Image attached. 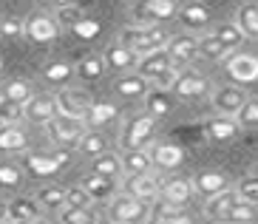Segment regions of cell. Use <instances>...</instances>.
Instances as JSON below:
<instances>
[{
	"label": "cell",
	"instance_id": "6da1fadb",
	"mask_svg": "<svg viewBox=\"0 0 258 224\" xmlns=\"http://www.w3.org/2000/svg\"><path fill=\"white\" fill-rule=\"evenodd\" d=\"M167 37L170 34L162 29L159 23H153V26H128V29H122L116 43L131 48L137 57H142V54H151L156 48H165Z\"/></svg>",
	"mask_w": 258,
	"mask_h": 224
},
{
	"label": "cell",
	"instance_id": "7a4b0ae2",
	"mask_svg": "<svg viewBox=\"0 0 258 224\" xmlns=\"http://www.w3.org/2000/svg\"><path fill=\"white\" fill-rule=\"evenodd\" d=\"M179 3L176 0H137V6L131 9V26H153L176 17Z\"/></svg>",
	"mask_w": 258,
	"mask_h": 224
},
{
	"label": "cell",
	"instance_id": "3957f363",
	"mask_svg": "<svg viewBox=\"0 0 258 224\" xmlns=\"http://www.w3.org/2000/svg\"><path fill=\"white\" fill-rule=\"evenodd\" d=\"M46 134H48V139H51V145L71 150V148H77L80 136L85 134V122L74 120V117H62V114H57V117H51V120L46 122Z\"/></svg>",
	"mask_w": 258,
	"mask_h": 224
},
{
	"label": "cell",
	"instance_id": "277c9868",
	"mask_svg": "<svg viewBox=\"0 0 258 224\" xmlns=\"http://www.w3.org/2000/svg\"><path fill=\"white\" fill-rule=\"evenodd\" d=\"M153 131H156V120H153V117H148V114H137V117L125 120V125H122V134H119L122 150L145 148V145L153 139Z\"/></svg>",
	"mask_w": 258,
	"mask_h": 224
},
{
	"label": "cell",
	"instance_id": "5b68a950",
	"mask_svg": "<svg viewBox=\"0 0 258 224\" xmlns=\"http://www.w3.org/2000/svg\"><path fill=\"white\" fill-rule=\"evenodd\" d=\"M108 218L114 224H139L142 218H148V204L131 193L111 196V202H108Z\"/></svg>",
	"mask_w": 258,
	"mask_h": 224
},
{
	"label": "cell",
	"instance_id": "8992f818",
	"mask_svg": "<svg viewBox=\"0 0 258 224\" xmlns=\"http://www.w3.org/2000/svg\"><path fill=\"white\" fill-rule=\"evenodd\" d=\"M170 94H173V99H202L210 94V82L193 68H179L170 82Z\"/></svg>",
	"mask_w": 258,
	"mask_h": 224
},
{
	"label": "cell",
	"instance_id": "52a82bcc",
	"mask_svg": "<svg viewBox=\"0 0 258 224\" xmlns=\"http://www.w3.org/2000/svg\"><path fill=\"white\" fill-rule=\"evenodd\" d=\"M69 162H71L69 148H57V153H29L23 159L26 171L31 176H54V173H60Z\"/></svg>",
	"mask_w": 258,
	"mask_h": 224
},
{
	"label": "cell",
	"instance_id": "ba28073f",
	"mask_svg": "<svg viewBox=\"0 0 258 224\" xmlns=\"http://www.w3.org/2000/svg\"><path fill=\"white\" fill-rule=\"evenodd\" d=\"M23 34L31 40V43H54V40L60 37V26L54 23L51 15L46 12H31L29 17L23 20Z\"/></svg>",
	"mask_w": 258,
	"mask_h": 224
},
{
	"label": "cell",
	"instance_id": "9c48e42d",
	"mask_svg": "<svg viewBox=\"0 0 258 224\" xmlns=\"http://www.w3.org/2000/svg\"><path fill=\"white\" fill-rule=\"evenodd\" d=\"M54 102H57V114L62 117H74V120H83L88 105L94 102L88 91H74V88H62L54 94Z\"/></svg>",
	"mask_w": 258,
	"mask_h": 224
},
{
	"label": "cell",
	"instance_id": "30bf717a",
	"mask_svg": "<svg viewBox=\"0 0 258 224\" xmlns=\"http://www.w3.org/2000/svg\"><path fill=\"white\" fill-rule=\"evenodd\" d=\"M165 51L173 68H187L196 63V37L193 34H173V37H167Z\"/></svg>",
	"mask_w": 258,
	"mask_h": 224
},
{
	"label": "cell",
	"instance_id": "8fae6325",
	"mask_svg": "<svg viewBox=\"0 0 258 224\" xmlns=\"http://www.w3.org/2000/svg\"><path fill=\"white\" fill-rule=\"evenodd\" d=\"M224 71H227V77L233 82H238V85H250V82L258 80V60L255 54H233L227 63H224Z\"/></svg>",
	"mask_w": 258,
	"mask_h": 224
},
{
	"label": "cell",
	"instance_id": "7c38bea8",
	"mask_svg": "<svg viewBox=\"0 0 258 224\" xmlns=\"http://www.w3.org/2000/svg\"><path fill=\"white\" fill-rule=\"evenodd\" d=\"M137 74L142 77V80H148V82H153L156 77H162L165 71H170L173 68V63H170V57H167V51L165 48H156V51H151V54H142V57H137ZM179 71V68H176Z\"/></svg>",
	"mask_w": 258,
	"mask_h": 224
},
{
	"label": "cell",
	"instance_id": "4fadbf2b",
	"mask_svg": "<svg viewBox=\"0 0 258 224\" xmlns=\"http://www.w3.org/2000/svg\"><path fill=\"white\" fill-rule=\"evenodd\" d=\"M159 199L167 204H176V207H187L190 199H193V185L184 176H176V179H162L159 185Z\"/></svg>",
	"mask_w": 258,
	"mask_h": 224
},
{
	"label": "cell",
	"instance_id": "5bb4252c",
	"mask_svg": "<svg viewBox=\"0 0 258 224\" xmlns=\"http://www.w3.org/2000/svg\"><path fill=\"white\" fill-rule=\"evenodd\" d=\"M51 117H57V102L51 94H31V99L23 105V120L34 125H46Z\"/></svg>",
	"mask_w": 258,
	"mask_h": 224
},
{
	"label": "cell",
	"instance_id": "9a60e30c",
	"mask_svg": "<svg viewBox=\"0 0 258 224\" xmlns=\"http://www.w3.org/2000/svg\"><path fill=\"white\" fill-rule=\"evenodd\" d=\"M213 108L221 114V117H235V111L244 105L247 94H244L238 85H219V88L213 91Z\"/></svg>",
	"mask_w": 258,
	"mask_h": 224
},
{
	"label": "cell",
	"instance_id": "2e32d148",
	"mask_svg": "<svg viewBox=\"0 0 258 224\" xmlns=\"http://www.w3.org/2000/svg\"><path fill=\"white\" fill-rule=\"evenodd\" d=\"M176 17H179V23L187 31H202L210 26V9L205 3H199V0H190V3L179 6L176 9Z\"/></svg>",
	"mask_w": 258,
	"mask_h": 224
},
{
	"label": "cell",
	"instance_id": "e0dca14e",
	"mask_svg": "<svg viewBox=\"0 0 258 224\" xmlns=\"http://www.w3.org/2000/svg\"><path fill=\"white\" fill-rule=\"evenodd\" d=\"M190 185H193V196H202V199H210V196L221 193V190H227L230 182L224 173L219 171H205L199 173L196 179H190Z\"/></svg>",
	"mask_w": 258,
	"mask_h": 224
},
{
	"label": "cell",
	"instance_id": "ac0fdd59",
	"mask_svg": "<svg viewBox=\"0 0 258 224\" xmlns=\"http://www.w3.org/2000/svg\"><path fill=\"white\" fill-rule=\"evenodd\" d=\"M238 131H241L238 122L233 117H221V114H216V117H210L205 122V134L213 142H233L235 136H238Z\"/></svg>",
	"mask_w": 258,
	"mask_h": 224
},
{
	"label": "cell",
	"instance_id": "d6986e66",
	"mask_svg": "<svg viewBox=\"0 0 258 224\" xmlns=\"http://www.w3.org/2000/svg\"><path fill=\"white\" fill-rule=\"evenodd\" d=\"M145 114L153 117V120H159V117H167V114L173 111V94L170 91H162V88H148L145 91Z\"/></svg>",
	"mask_w": 258,
	"mask_h": 224
},
{
	"label": "cell",
	"instance_id": "ffe728a7",
	"mask_svg": "<svg viewBox=\"0 0 258 224\" xmlns=\"http://www.w3.org/2000/svg\"><path fill=\"white\" fill-rule=\"evenodd\" d=\"M116 114H119V108L114 102H91L88 111H85V117H83V122L88 131H99V128L111 125L116 120Z\"/></svg>",
	"mask_w": 258,
	"mask_h": 224
},
{
	"label": "cell",
	"instance_id": "44dd1931",
	"mask_svg": "<svg viewBox=\"0 0 258 224\" xmlns=\"http://www.w3.org/2000/svg\"><path fill=\"white\" fill-rule=\"evenodd\" d=\"M159 185H162V179L148 171V173H139V176H131L128 193L142 199V202H151V199H159Z\"/></svg>",
	"mask_w": 258,
	"mask_h": 224
},
{
	"label": "cell",
	"instance_id": "7402d4cb",
	"mask_svg": "<svg viewBox=\"0 0 258 224\" xmlns=\"http://www.w3.org/2000/svg\"><path fill=\"white\" fill-rule=\"evenodd\" d=\"M29 148V134L23 125H0V153H23Z\"/></svg>",
	"mask_w": 258,
	"mask_h": 224
},
{
	"label": "cell",
	"instance_id": "603a6c76",
	"mask_svg": "<svg viewBox=\"0 0 258 224\" xmlns=\"http://www.w3.org/2000/svg\"><path fill=\"white\" fill-rule=\"evenodd\" d=\"M151 224H193V213L187 207H176V204H167L159 199L151 216Z\"/></svg>",
	"mask_w": 258,
	"mask_h": 224
},
{
	"label": "cell",
	"instance_id": "cb8c5ba5",
	"mask_svg": "<svg viewBox=\"0 0 258 224\" xmlns=\"http://www.w3.org/2000/svg\"><path fill=\"white\" fill-rule=\"evenodd\" d=\"M151 162L156 167H162V171H173V167H179L184 162V150L173 142H162L151 150Z\"/></svg>",
	"mask_w": 258,
	"mask_h": 224
},
{
	"label": "cell",
	"instance_id": "d4e9b609",
	"mask_svg": "<svg viewBox=\"0 0 258 224\" xmlns=\"http://www.w3.org/2000/svg\"><path fill=\"white\" fill-rule=\"evenodd\" d=\"M235 29L241 31L244 37L255 40L258 37V3L255 0H247V3H241L238 6V12H235Z\"/></svg>",
	"mask_w": 258,
	"mask_h": 224
},
{
	"label": "cell",
	"instance_id": "484cf974",
	"mask_svg": "<svg viewBox=\"0 0 258 224\" xmlns=\"http://www.w3.org/2000/svg\"><path fill=\"white\" fill-rule=\"evenodd\" d=\"M6 218L9 221H31V218H40V204L29 196H17L6 204Z\"/></svg>",
	"mask_w": 258,
	"mask_h": 224
},
{
	"label": "cell",
	"instance_id": "4316f807",
	"mask_svg": "<svg viewBox=\"0 0 258 224\" xmlns=\"http://www.w3.org/2000/svg\"><path fill=\"white\" fill-rule=\"evenodd\" d=\"M83 190L91 196V202H108L116 190V182L97 176V173H88V176H83Z\"/></svg>",
	"mask_w": 258,
	"mask_h": 224
},
{
	"label": "cell",
	"instance_id": "83f0119b",
	"mask_svg": "<svg viewBox=\"0 0 258 224\" xmlns=\"http://www.w3.org/2000/svg\"><path fill=\"white\" fill-rule=\"evenodd\" d=\"M153 167L151 162V150L145 148H137V150H125V156H122V173L125 176H139V173H148Z\"/></svg>",
	"mask_w": 258,
	"mask_h": 224
},
{
	"label": "cell",
	"instance_id": "f1b7e54d",
	"mask_svg": "<svg viewBox=\"0 0 258 224\" xmlns=\"http://www.w3.org/2000/svg\"><path fill=\"white\" fill-rule=\"evenodd\" d=\"M235 202H238L235 190H233V187H227V190H221V193H216V196H210V199H207L205 216L213 218V221H221V218H224V213H227Z\"/></svg>",
	"mask_w": 258,
	"mask_h": 224
},
{
	"label": "cell",
	"instance_id": "f546056e",
	"mask_svg": "<svg viewBox=\"0 0 258 224\" xmlns=\"http://www.w3.org/2000/svg\"><path fill=\"white\" fill-rule=\"evenodd\" d=\"M102 60H105V68H114V71H128V68L137 66V54L125 48V45L114 43L108 45V51L102 54Z\"/></svg>",
	"mask_w": 258,
	"mask_h": 224
},
{
	"label": "cell",
	"instance_id": "4dcf8cb0",
	"mask_svg": "<svg viewBox=\"0 0 258 224\" xmlns=\"http://www.w3.org/2000/svg\"><path fill=\"white\" fill-rule=\"evenodd\" d=\"M91 173L105 176V179H119L122 176V159L116 156L114 150H105V153H99V156L91 159Z\"/></svg>",
	"mask_w": 258,
	"mask_h": 224
},
{
	"label": "cell",
	"instance_id": "1f68e13d",
	"mask_svg": "<svg viewBox=\"0 0 258 224\" xmlns=\"http://www.w3.org/2000/svg\"><path fill=\"white\" fill-rule=\"evenodd\" d=\"M227 54L230 51L213 37V34H202V37H196V57H202V60L221 63V60H227Z\"/></svg>",
	"mask_w": 258,
	"mask_h": 224
},
{
	"label": "cell",
	"instance_id": "d6a6232c",
	"mask_svg": "<svg viewBox=\"0 0 258 224\" xmlns=\"http://www.w3.org/2000/svg\"><path fill=\"white\" fill-rule=\"evenodd\" d=\"M114 91L125 99H139V97H145V91H148V80H142L139 74H125V77L116 80Z\"/></svg>",
	"mask_w": 258,
	"mask_h": 224
},
{
	"label": "cell",
	"instance_id": "836d02e7",
	"mask_svg": "<svg viewBox=\"0 0 258 224\" xmlns=\"http://www.w3.org/2000/svg\"><path fill=\"white\" fill-rule=\"evenodd\" d=\"M77 150H80L83 156L94 159V156H99V153L108 150V139L99 134V131H88V128H85V134L80 136V142H77Z\"/></svg>",
	"mask_w": 258,
	"mask_h": 224
},
{
	"label": "cell",
	"instance_id": "e575fe53",
	"mask_svg": "<svg viewBox=\"0 0 258 224\" xmlns=\"http://www.w3.org/2000/svg\"><path fill=\"white\" fill-rule=\"evenodd\" d=\"M34 94L29 80H12L0 88V99H9V102H17V105H26Z\"/></svg>",
	"mask_w": 258,
	"mask_h": 224
},
{
	"label": "cell",
	"instance_id": "d590c367",
	"mask_svg": "<svg viewBox=\"0 0 258 224\" xmlns=\"http://www.w3.org/2000/svg\"><path fill=\"white\" fill-rule=\"evenodd\" d=\"M210 34L219 40L227 51H235V48L244 43V34L235 29V23H219V26H216V31H210Z\"/></svg>",
	"mask_w": 258,
	"mask_h": 224
},
{
	"label": "cell",
	"instance_id": "8d00e7d4",
	"mask_svg": "<svg viewBox=\"0 0 258 224\" xmlns=\"http://www.w3.org/2000/svg\"><path fill=\"white\" fill-rule=\"evenodd\" d=\"M252 221H255V204L241 202V199H238V202L224 213V218H221V224H252Z\"/></svg>",
	"mask_w": 258,
	"mask_h": 224
},
{
	"label": "cell",
	"instance_id": "74e56055",
	"mask_svg": "<svg viewBox=\"0 0 258 224\" xmlns=\"http://www.w3.org/2000/svg\"><path fill=\"white\" fill-rule=\"evenodd\" d=\"M102 74H105V60H102V57H97V54L85 57V60H80V66H77V77H80L83 82H97Z\"/></svg>",
	"mask_w": 258,
	"mask_h": 224
},
{
	"label": "cell",
	"instance_id": "f35d334b",
	"mask_svg": "<svg viewBox=\"0 0 258 224\" xmlns=\"http://www.w3.org/2000/svg\"><path fill=\"white\" fill-rule=\"evenodd\" d=\"M34 202H37L40 207H46V210H62L66 207V196H62V187L46 185V187H40L37 190Z\"/></svg>",
	"mask_w": 258,
	"mask_h": 224
},
{
	"label": "cell",
	"instance_id": "ab89813d",
	"mask_svg": "<svg viewBox=\"0 0 258 224\" xmlns=\"http://www.w3.org/2000/svg\"><path fill=\"white\" fill-rule=\"evenodd\" d=\"M60 224H99V216L91 207H62Z\"/></svg>",
	"mask_w": 258,
	"mask_h": 224
},
{
	"label": "cell",
	"instance_id": "60d3db41",
	"mask_svg": "<svg viewBox=\"0 0 258 224\" xmlns=\"http://www.w3.org/2000/svg\"><path fill=\"white\" fill-rule=\"evenodd\" d=\"M233 120L238 122V128H244V131H252V128L258 125V99H255V97H247V99H244V105L235 111Z\"/></svg>",
	"mask_w": 258,
	"mask_h": 224
},
{
	"label": "cell",
	"instance_id": "b9f144b4",
	"mask_svg": "<svg viewBox=\"0 0 258 224\" xmlns=\"http://www.w3.org/2000/svg\"><path fill=\"white\" fill-rule=\"evenodd\" d=\"M71 74H74V68H71L69 63H62V60H54V63H48V66L43 68V80L51 82V85H62V82H69Z\"/></svg>",
	"mask_w": 258,
	"mask_h": 224
},
{
	"label": "cell",
	"instance_id": "7bdbcfd3",
	"mask_svg": "<svg viewBox=\"0 0 258 224\" xmlns=\"http://www.w3.org/2000/svg\"><path fill=\"white\" fill-rule=\"evenodd\" d=\"M51 17H54V23H57L60 29H71V26L80 23L85 15H83V6H80V3H71V6H60Z\"/></svg>",
	"mask_w": 258,
	"mask_h": 224
},
{
	"label": "cell",
	"instance_id": "ee69618b",
	"mask_svg": "<svg viewBox=\"0 0 258 224\" xmlns=\"http://www.w3.org/2000/svg\"><path fill=\"white\" fill-rule=\"evenodd\" d=\"M23 120V105L0 99V125H20Z\"/></svg>",
	"mask_w": 258,
	"mask_h": 224
},
{
	"label": "cell",
	"instance_id": "f6af8a7d",
	"mask_svg": "<svg viewBox=\"0 0 258 224\" xmlns=\"http://www.w3.org/2000/svg\"><path fill=\"white\" fill-rule=\"evenodd\" d=\"M62 196H66V207H91V196L83 190V185H71L62 190Z\"/></svg>",
	"mask_w": 258,
	"mask_h": 224
},
{
	"label": "cell",
	"instance_id": "bcb514c9",
	"mask_svg": "<svg viewBox=\"0 0 258 224\" xmlns=\"http://www.w3.org/2000/svg\"><path fill=\"white\" fill-rule=\"evenodd\" d=\"M235 196H238L241 202H250V204L258 202V179H255V173H250L247 179L238 182V187H235Z\"/></svg>",
	"mask_w": 258,
	"mask_h": 224
},
{
	"label": "cell",
	"instance_id": "7dc6e473",
	"mask_svg": "<svg viewBox=\"0 0 258 224\" xmlns=\"http://www.w3.org/2000/svg\"><path fill=\"white\" fill-rule=\"evenodd\" d=\"M23 182V171L12 162H0V187H17Z\"/></svg>",
	"mask_w": 258,
	"mask_h": 224
},
{
	"label": "cell",
	"instance_id": "c3c4849f",
	"mask_svg": "<svg viewBox=\"0 0 258 224\" xmlns=\"http://www.w3.org/2000/svg\"><path fill=\"white\" fill-rule=\"evenodd\" d=\"M71 31H74L80 40H94L99 34V23L91 20V17H83L80 23H74V26H71Z\"/></svg>",
	"mask_w": 258,
	"mask_h": 224
},
{
	"label": "cell",
	"instance_id": "681fc988",
	"mask_svg": "<svg viewBox=\"0 0 258 224\" xmlns=\"http://www.w3.org/2000/svg\"><path fill=\"white\" fill-rule=\"evenodd\" d=\"M23 34V20H17V17H12V20H0V37H20Z\"/></svg>",
	"mask_w": 258,
	"mask_h": 224
},
{
	"label": "cell",
	"instance_id": "f907efd6",
	"mask_svg": "<svg viewBox=\"0 0 258 224\" xmlns=\"http://www.w3.org/2000/svg\"><path fill=\"white\" fill-rule=\"evenodd\" d=\"M54 9H60V6H71V3H80V0H51Z\"/></svg>",
	"mask_w": 258,
	"mask_h": 224
},
{
	"label": "cell",
	"instance_id": "816d5d0a",
	"mask_svg": "<svg viewBox=\"0 0 258 224\" xmlns=\"http://www.w3.org/2000/svg\"><path fill=\"white\" fill-rule=\"evenodd\" d=\"M12 224H46L43 218H31V221H12Z\"/></svg>",
	"mask_w": 258,
	"mask_h": 224
},
{
	"label": "cell",
	"instance_id": "f5cc1de1",
	"mask_svg": "<svg viewBox=\"0 0 258 224\" xmlns=\"http://www.w3.org/2000/svg\"><path fill=\"white\" fill-rule=\"evenodd\" d=\"M0 71H3V60H0Z\"/></svg>",
	"mask_w": 258,
	"mask_h": 224
},
{
	"label": "cell",
	"instance_id": "db71d44e",
	"mask_svg": "<svg viewBox=\"0 0 258 224\" xmlns=\"http://www.w3.org/2000/svg\"><path fill=\"white\" fill-rule=\"evenodd\" d=\"M0 216H3V210H0Z\"/></svg>",
	"mask_w": 258,
	"mask_h": 224
}]
</instances>
